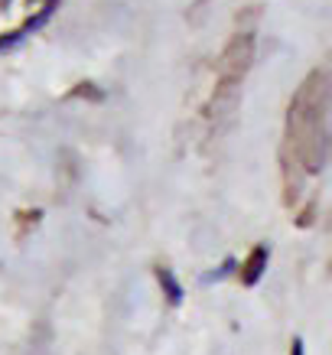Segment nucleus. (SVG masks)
Here are the masks:
<instances>
[{"label":"nucleus","mask_w":332,"mask_h":355,"mask_svg":"<svg viewBox=\"0 0 332 355\" xmlns=\"http://www.w3.org/2000/svg\"><path fill=\"white\" fill-rule=\"evenodd\" d=\"M157 280L163 284V291H166V300H170V303H180V300H182V287H180V280H173L170 270H157Z\"/></svg>","instance_id":"obj_3"},{"label":"nucleus","mask_w":332,"mask_h":355,"mask_svg":"<svg viewBox=\"0 0 332 355\" xmlns=\"http://www.w3.org/2000/svg\"><path fill=\"white\" fill-rule=\"evenodd\" d=\"M293 355H303V343H300V339L293 343Z\"/></svg>","instance_id":"obj_4"},{"label":"nucleus","mask_w":332,"mask_h":355,"mask_svg":"<svg viewBox=\"0 0 332 355\" xmlns=\"http://www.w3.org/2000/svg\"><path fill=\"white\" fill-rule=\"evenodd\" d=\"M264 264H268V248H257L254 254L247 258V270H245V284H254L264 274Z\"/></svg>","instance_id":"obj_2"},{"label":"nucleus","mask_w":332,"mask_h":355,"mask_svg":"<svg viewBox=\"0 0 332 355\" xmlns=\"http://www.w3.org/2000/svg\"><path fill=\"white\" fill-rule=\"evenodd\" d=\"M251 59H254V36H251V33H241V36H235L225 49V72L231 78L245 76Z\"/></svg>","instance_id":"obj_1"}]
</instances>
